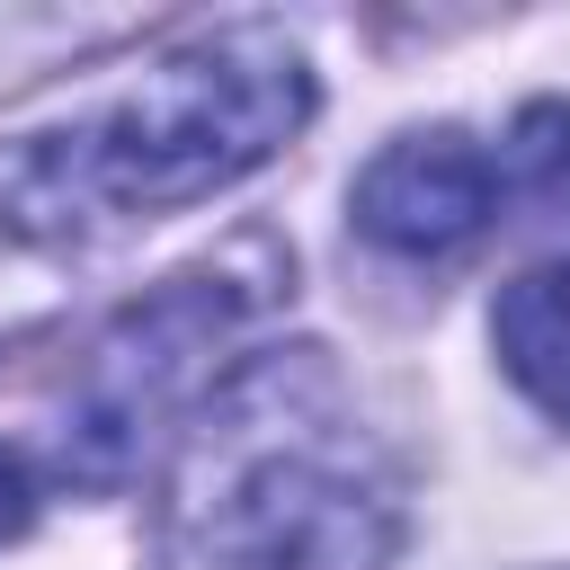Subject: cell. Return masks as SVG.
<instances>
[{
    "label": "cell",
    "mask_w": 570,
    "mask_h": 570,
    "mask_svg": "<svg viewBox=\"0 0 570 570\" xmlns=\"http://www.w3.org/2000/svg\"><path fill=\"white\" fill-rule=\"evenodd\" d=\"M401 525V463L321 347L240 356L160 472V534L187 570H392Z\"/></svg>",
    "instance_id": "cell-1"
},
{
    "label": "cell",
    "mask_w": 570,
    "mask_h": 570,
    "mask_svg": "<svg viewBox=\"0 0 570 570\" xmlns=\"http://www.w3.org/2000/svg\"><path fill=\"white\" fill-rule=\"evenodd\" d=\"M107 240H116V223L89 196L62 125L0 134V347L36 338Z\"/></svg>",
    "instance_id": "cell-4"
},
{
    "label": "cell",
    "mask_w": 570,
    "mask_h": 570,
    "mask_svg": "<svg viewBox=\"0 0 570 570\" xmlns=\"http://www.w3.org/2000/svg\"><path fill=\"white\" fill-rule=\"evenodd\" d=\"M27 525H36V472L0 445V543H18Z\"/></svg>",
    "instance_id": "cell-8"
},
{
    "label": "cell",
    "mask_w": 570,
    "mask_h": 570,
    "mask_svg": "<svg viewBox=\"0 0 570 570\" xmlns=\"http://www.w3.org/2000/svg\"><path fill=\"white\" fill-rule=\"evenodd\" d=\"M312 53L276 18H232L205 27L169 53H151L134 80L62 116V142L107 205L116 232L187 214L249 169H267L303 125H312Z\"/></svg>",
    "instance_id": "cell-2"
},
{
    "label": "cell",
    "mask_w": 570,
    "mask_h": 570,
    "mask_svg": "<svg viewBox=\"0 0 570 570\" xmlns=\"http://www.w3.org/2000/svg\"><path fill=\"white\" fill-rule=\"evenodd\" d=\"M347 214L374 249L392 258H454L472 249L490 223H508V169L490 142H472L463 125H428V134H392L356 187Z\"/></svg>",
    "instance_id": "cell-5"
},
{
    "label": "cell",
    "mask_w": 570,
    "mask_h": 570,
    "mask_svg": "<svg viewBox=\"0 0 570 570\" xmlns=\"http://www.w3.org/2000/svg\"><path fill=\"white\" fill-rule=\"evenodd\" d=\"M490 347H499L508 383H517L552 428H570V249L499 285V303H490Z\"/></svg>",
    "instance_id": "cell-6"
},
{
    "label": "cell",
    "mask_w": 570,
    "mask_h": 570,
    "mask_svg": "<svg viewBox=\"0 0 570 570\" xmlns=\"http://www.w3.org/2000/svg\"><path fill=\"white\" fill-rule=\"evenodd\" d=\"M276 285H285V258L267 240H240V249L151 285L142 303H125L53 410V436H45L53 472L80 490H125L151 454H169L178 428L205 410V392L240 365L232 347L258 330Z\"/></svg>",
    "instance_id": "cell-3"
},
{
    "label": "cell",
    "mask_w": 570,
    "mask_h": 570,
    "mask_svg": "<svg viewBox=\"0 0 570 570\" xmlns=\"http://www.w3.org/2000/svg\"><path fill=\"white\" fill-rule=\"evenodd\" d=\"M499 169H508V214H543V223H570V107L543 98L508 125L499 142Z\"/></svg>",
    "instance_id": "cell-7"
}]
</instances>
